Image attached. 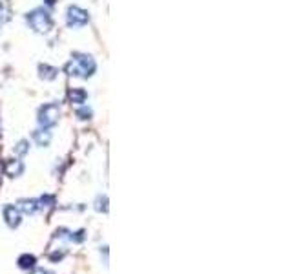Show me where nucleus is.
Instances as JSON below:
<instances>
[{
  "mask_svg": "<svg viewBox=\"0 0 292 274\" xmlns=\"http://www.w3.org/2000/svg\"><path fill=\"white\" fill-rule=\"evenodd\" d=\"M35 265H37V260L31 254H22L20 258H18V267L24 270H33Z\"/></svg>",
  "mask_w": 292,
  "mask_h": 274,
  "instance_id": "obj_9",
  "label": "nucleus"
},
{
  "mask_svg": "<svg viewBox=\"0 0 292 274\" xmlns=\"http://www.w3.org/2000/svg\"><path fill=\"white\" fill-rule=\"evenodd\" d=\"M66 20H68L69 28H80V26H84V24H88L90 16H88V11H84L82 8H79V6H69Z\"/></svg>",
  "mask_w": 292,
  "mask_h": 274,
  "instance_id": "obj_4",
  "label": "nucleus"
},
{
  "mask_svg": "<svg viewBox=\"0 0 292 274\" xmlns=\"http://www.w3.org/2000/svg\"><path fill=\"white\" fill-rule=\"evenodd\" d=\"M4 172L9 178H18V176H22V172H24V164H22V161H18V159H7L4 164Z\"/></svg>",
  "mask_w": 292,
  "mask_h": 274,
  "instance_id": "obj_6",
  "label": "nucleus"
},
{
  "mask_svg": "<svg viewBox=\"0 0 292 274\" xmlns=\"http://www.w3.org/2000/svg\"><path fill=\"white\" fill-rule=\"evenodd\" d=\"M97 64L95 60L90 57V55H82V53H75L73 58L66 64V74L71 75V77H91L95 74Z\"/></svg>",
  "mask_w": 292,
  "mask_h": 274,
  "instance_id": "obj_1",
  "label": "nucleus"
},
{
  "mask_svg": "<svg viewBox=\"0 0 292 274\" xmlns=\"http://www.w3.org/2000/svg\"><path fill=\"white\" fill-rule=\"evenodd\" d=\"M77 117H79V119H82V121H86V119H90L91 117V110L90 108H79V110H77Z\"/></svg>",
  "mask_w": 292,
  "mask_h": 274,
  "instance_id": "obj_15",
  "label": "nucleus"
},
{
  "mask_svg": "<svg viewBox=\"0 0 292 274\" xmlns=\"http://www.w3.org/2000/svg\"><path fill=\"white\" fill-rule=\"evenodd\" d=\"M69 240L75 243H80V242H84V230H79V232H69Z\"/></svg>",
  "mask_w": 292,
  "mask_h": 274,
  "instance_id": "obj_14",
  "label": "nucleus"
},
{
  "mask_svg": "<svg viewBox=\"0 0 292 274\" xmlns=\"http://www.w3.org/2000/svg\"><path fill=\"white\" fill-rule=\"evenodd\" d=\"M4 220L11 228H15L20 225V210L15 205H5L4 206Z\"/></svg>",
  "mask_w": 292,
  "mask_h": 274,
  "instance_id": "obj_5",
  "label": "nucleus"
},
{
  "mask_svg": "<svg viewBox=\"0 0 292 274\" xmlns=\"http://www.w3.org/2000/svg\"><path fill=\"white\" fill-rule=\"evenodd\" d=\"M27 150H29V142L27 141H18L15 146V154H18V156H26Z\"/></svg>",
  "mask_w": 292,
  "mask_h": 274,
  "instance_id": "obj_12",
  "label": "nucleus"
},
{
  "mask_svg": "<svg viewBox=\"0 0 292 274\" xmlns=\"http://www.w3.org/2000/svg\"><path fill=\"white\" fill-rule=\"evenodd\" d=\"M38 72H40V77L46 80H53L55 77H57L58 70L53 68V66H48V64H40V68H38Z\"/></svg>",
  "mask_w": 292,
  "mask_h": 274,
  "instance_id": "obj_10",
  "label": "nucleus"
},
{
  "mask_svg": "<svg viewBox=\"0 0 292 274\" xmlns=\"http://www.w3.org/2000/svg\"><path fill=\"white\" fill-rule=\"evenodd\" d=\"M18 210H22L24 214H35L38 210L37 200H20L18 201Z\"/></svg>",
  "mask_w": 292,
  "mask_h": 274,
  "instance_id": "obj_7",
  "label": "nucleus"
},
{
  "mask_svg": "<svg viewBox=\"0 0 292 274\" xmlns=\"http://www.w3.org/2000/svg\"><path fill=\"white\" fill-rule=\"evenodd\" d=\"M33 139L38 146H48V142L51 141V134L48 130H38V132L33 134Z\"/></svg>",
  "mask_w": 292,
  "mask_h": 274,
  "instance_id": "obj_11",
  "label": "nucleus"
},
{
  "mask_svg": "<svg viewBox=\"0 0 292 274\" xmlns=\"http://www.w3.org/2000/svg\"><path fill=\"white\" fill-rule=\"evenodd\" d=\"M86 97H88V94H86L82 88H71V90L68 92L69 102H75V104H82L86 100Z\"/></svg>",
  "mask_w": 292,
  "mask_h": 274,
  "instance_id": "obj_8",
  "label": "nucleus"
},
{
  "mask_svg": "<svg viewBox=\"0 0 292 274\" xmlns=\"http://www.w3.org/2000/svg\"><path fill=\"white\" fill-rule=\"evenodd\" d=\"M31 274H53V272H51V270H48V269H33Z\"/></svg>",
  "mask_w": 292,
  "mask_h": 274,
  "instance_id": "obj_16",
  "label": "nucleus"
},
{
  "mask_svg": "<svg viewBox=\"0 0 292 274\" xmlns=\"http://www.w3.org/2000/svg\"><path fill=\"white\" fill-rule=\"evenodd\" d=\"M26 20L37 33H48L49 30L53 28V20H51V16H49L48 11L42 10V8L33 10L31 13H27Z\"/></svg>",
  "mask_w": 292,
  "mask_h": 274,
  "instance_id": "obj_2",
  "label": "nucleus"
},
{
  "mask_svg": "<svg viewBox=\"0 0 292 274\" xmlns=\"http://www.w3.org/2000/svg\"><path fill=\"white\" fill-rule=\"evenodd\" d=\"M9 20V10L4 2H0V22H7Z\"/></svg>",
  "mask_w": 292,
  "mask_h": 274,
  "instance_id": "obj_13",
  "label": "nucleus"
},
{
  "mask_svg": "<svg viewBox=\"0 0 292 274\" xmlns=\"http://www.w3.org/2000/svg\"><path fill=\"white\" fill-rule=\"evenodd\" d=\"M58 116H60V108L55 102H49V104H44L38 112V124L42 128H51L57 124Z\"/></svg>",
  "mask_w": 292,
  "mask_h": 274,
  "instance_id": "obj_3",
  "label": "nucleus"
}]
</instances>
